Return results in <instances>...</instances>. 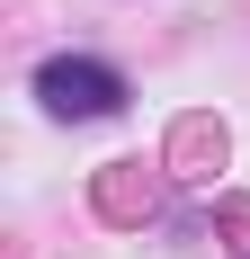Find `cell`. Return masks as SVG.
<instances>
[{
	"label": "cell",
	"instance_id": "cell-1",
	"mask_svg": "<svg viewBox=\"0 0 250 259\" xmlns=\"http://www.w3.org/2000/svg\"><path fill=\"white\" fill-rule=\"evenodd\" d=\"M36 99H45L54 116H116L125 80L107 72V63H90V54H54L45 72H36Z\"/></svg>",
	"mask_w": 250,
	"mask_h": 259
}]
</instances>
